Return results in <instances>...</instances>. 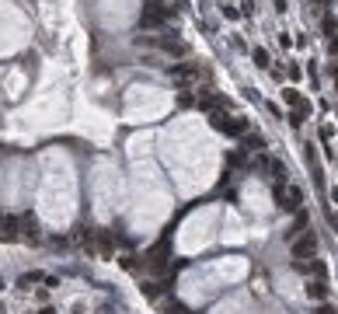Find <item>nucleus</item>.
I'll return each mask as SVG.
<instances>
[{"instance_id": "6e6552de", "label": "nucleus", "mask_w": 338, "mask_h": 314, "mask_svg": "<svg viewBox=\"0 0 338 314\" xmlns=\"http://www.w3.org/2000/svg\"><path fill=\"white\" fill-rule=\"evenodd\" d=\"M262 150H265V136L262 133H244L241 154H262Z\"/></svg>"}, {"instance_id": "5701e85b", "label": "nucleus", "mask_w": 338, "mask_h": 314, "mask_svg": "<svg viewBox=\"0 0 338 314\" xmlns=\"http://www.w3.org/2000/svg\"><path fill=\"white\" fill-rule=\"evenodd\" d=\"M223 18H230V21H237V18H241V11H237V7H223Z\"/></svg>"}, {"instance_id": "9d476101", "label": "nucleus", "mask_w": 338, "mask_h": 314, "mask_svg": "<svg viewBox=\"0 0 338 314\" xmlns=\"http://www.w3.org/2000/svg\"><path fill=\"white\" fill-rule=\"evenodd\" d=\"M303 276H314V279H324V276H328V265H324L321 258H310V262L303 265Z\"/></svg>"}, {"instance_id": "393cba45", "label": "nucleus", "mask_w": 338, "mask_h": 314, "mask_svg": "<svg viewBox=\"0 0 338 314\" xmlns=\"http://www.w3.org/2000/svg\"><path fill=\"white\" fill-rule=\"evenodd\" d=\"M272 4H275V11H279V14H286V11H289V0H272Z\"/></svg>"}, {"instance_id": "6ab92c4d", "label": "nucleus", "mask_w": 338, "mask_h": 314, "mask_svg": "<svg viewBox=\"0 0 338 314\" xmlns=\"http://www.w3.org/2000/svg\"><path fill=\"white\" fill-rule=\"evenodd\" d=\"M227 164H230V168L244 164V154H241V150H230V154H227Z\"/></svg>"}, {"instance_id": "dca6fc26", "label": "nucleus", "mask_w": 338, "mask_h": 314, "mask_svg": "<svg viewBox=\"0 0 338 314\" xmlns=\"http://www.w3.org/2000/svg\"><path fill=\"white\" fill-rule=\"evenodd\" d=\"M251 60H255V67H262V70L269 67V53H265L262 46H255V49H251Z\"/></svg>"}, {"instance_id": "9b49d317", "label": "nucleus", "mask_w": 338, "mask_h": 314, "mask_svg": "<svg viewBox=\"0 0 338 314\" xmlns=\"http://www.w3.org/2000/svg\"><path fill=\"white\" fill-rule=\"evenodd\" d=\"M286 175H289V171H286V164H282V161H272V164H269L272 185H286Z\"/></svg>"}, {"instance_id": "0eeeda50", "label": "nucleus", "mask_w": 338, "mask_h": 314, "mask_svg": "<svg viewBox=\"0 0 338 314\" xmlns=\"http://www.w3.org/2000/svg\"><path fill=\"white\" fill-rule=\"evenodd\" d=\"M307 297H310L314 304L328 300V297H331V286H328V279H314V283H307Z\"/></svg>"}, {"instance_id": "a878e982", "label": "nucleus", "mask_w": 338, "mask_h": 314, "mask_svg": "<svg viewBox=\"0 0 338 314\" xmlns=\"http://www.w3.org/2000/svg\"><path fill=\"white\" fill-rule=\"evenodd\" d=\"M39 314H56V307H42V311H39Z\"/></svg>"}, {"instance_id": "7ed1b4c3", "label": "nucleus", "mask_w": 338, "mask_h": 314, "mask_svg": "<svg viewBox=\"0 0 338 314\" xmlns=\"http://www.w3.org/2000/svg\"><path fill=\"white\" fill-rule=\"evenodd\" d=\"M289 251H293V258H307V262L317 258V234L307 227L300 237H293V248H289Z\"/></svg>"}, {"instance_id": "f8f14e48", "label": "nucleus", "mask_w": 338, "mask_h": 314, "mask_svg": "<svg viewBox=\"0 0 338 314\" xmlns=\"http://www.w3.org/2000/svg\"><path fill=\"white\" fill-rule=\"evenodd\" d=\"M282 101H286L289 108H296V105L303 101V94H300V87H296V84H286V87H282Z\"/></svg>"}, {"instance_id": "4be33fe9", "label": "nucleus", "mask_w": 338, "mask_h": 314, "mask_svg": "<svg viewBox=\"0 0 338 314\" xmlns=\"http://www.w3.org/2000/svg\"><path fill=\"white\" fill-rule=\"evenodd\" d=\"M331 136H335V126H328V122H324V126H321V140H324V143H328V140H331Z\"/></svg>"}, {"instance_id": "a211bd4d", "label": "nucleus", "mask_w": 338, "mask_h": 314, "mask_svg": "<svg viewBox=\"0 0 338 314\" xmlns=\"http://www.w3.org/2000/svg\"><path fill=\"white\" fill-rule=\"evenodd\" d=\"M310 314H338V307H335V304H328V300H321Z\"/></svg>"}, {"instance_id": "412c9836", "label": "nucleus", "mask_w": 338, "mask_h": 314, "mask_svg": "<svg viewBox=\"0 0 338 314\" xmlns=\"http://www.w3.org/2000/svg\"><path fill=\"white\" fill-rule=\"evenodd\" d=\"M300 74H303L300 63H289V67H286V77H289V80H300Z\"/></svg>"}, {"instance_id": "1a4fd4ad", "label": "nucleus", "mask_w": 338, "mask_h": 314, "mask_svg": "<svg viewBox=\"0 0 338 314\" xmlns=\"http://www.w3.org/2000/svg\"><path fill=\"white\" fill-rule=\"evenodd\" d=\"M307 227H310V217H307L303 210H296V220L289 224V231H286V241H293V237H300V234H303V231H307Z\"/></svg>"}, {"instance_id": "f3484780", "label": "nucleus", "mask_w": 338, "mask_h": 314, "mask_svg": "<svg viewBox=\"0 0 338 314\" xmlns=\"http://www.w3.org/2000/svg\"><path fill=\"white\" fill-rule=\"evenodd\" d=\"M269 164H272V157L265 154V150H262V154H255V161H251V168H255V171H269Z\"/></svg>"}, {"instance_id": "2eb2a0df", "label": "nucleus", "mask_w": 338, "mask_h": 314, "mask_svg": "<svg viewBox=\"0 0 338 314\" xmlns=\"http://www.w3.org/2000/svg\"><path fill=\"white\" fill-rule=\"evenodd\" d=\"M321 28H324V35H328V39H335V32H338V18H335V14H324Z\"/></svg>"}, {"instance_id": "f03ea898", "label": "nucleus", "mask_w": 338, "mask_h": 314, "mask_svg": "<svg viewBox=\"0 0 338 314\" xmlns=\"http://www.w3.org/2000/svg\"><path fill=\"white\" fill-rule=\"evenodd\" d=\"M209 126L216 129V133H223V136H244L248 133V119H241V115H223V112H213L209 115Z\"/></svg>"}, {"instance_id": "ddd939ff", "label": "nucleus", "mask_w": 338, "mask_h": 314, "mask_svg": "<svg viewBox=\"0 0 338 314\" xmlns=\"http://www.w3.org/2000/svg\"><path fill=\"white\" fill-rule=\"evenodd\" d=\"M21 234L25 237H39V224H35L32 213H21Z\"/></svg>"}, {"instance_id": "aec40b11", "label": "nucleus", "mask_w": 338, "mask_h": 314, "mask_svg": "<svg viewBox=\"0 0 338 314\" xmlns=\"http://www.w3.org/2000/svg\"><path fill=\"white\" fill-rule=\"evenodd\" d=\"M255 14V0H241V18H251Z\"/></svg>"}, {"instance_id": "f257e3e1", "label": "nucleus", "mask_w": 338, "mask_h": 314, "mask_svg": "<svg viewBox=\"0 0 338 314\" xmlns=\"http://www.w3.org/2000/svg\"><path fill=\"white\" fill-rule=\"evenodd\" d=\"M272 199L282 213L303 210V189H296V185H272Z\"/></svg>"}, {"instance_id": "39448f33", "label": "nucleus", "mask_w": 338, "mask_h": 314, "mask_svg": "<svg viewBox=\"0 0 338 314\" xmlns=\"http://www.w3.org/2000/svg\"><path fill=\"white\" fill-rule=\"evenodd\" d=\"M164 21H167V7H164L160 0L146 4V11L139 14V28H157V25H164Z\"/></svg>"}, {"instance_id": "423d86ee", "label": "nucleus", "mask_w": 338, "mask_h": 314, "mask_svg": "<svg viewBox=\"0 0 338 314\" xmlns=\"http://www.w3.org/2000/svg\"><path fill=\"white\" fill-rule=\"evenodd\" d=\"M310 115H314V105H310V101L303 98V101H300L296 108H289V126H293V129H300V126H303V122H307Z\"/></svg>"}, {"instance_id": "bb28decb", "label": "nucleus", "mask_w": 338, "mask_h": 314, "mask_svg": "<svg viewBox=\"0 0 338 314\" xmlns=\"http://www.w3.org/2000/svg\"><path fill=\"white\" fill-rule=\"evenodd\" d=\"M317 4H321V7H324V4H331V0H317Z\"/></svg>"}, {"instance_id": "cd10ccee", "label": "nucleus", "mask_w": 338, "mask_h": 314, "mask_svg": "<svg viewBox=\"0 0 338 314\" xmlns=\"http://www.w3.org/2000/svg\"><path fill=\"white\" fill-rule=\"evenodd\" d=\"M0 227H4V213H0Z\"/></svg>"}, {"instance_id": "b1692460", "label": "nucleus", "mask_w": 338, "mask_h": 314, "mask_svg": "<svg viewBox=\"0 0 338 314\" xmlns=\"http://www.w3.org/2000/svg\"><path fill=\"white\" fill-rule=\"evenodd\" d=\"M328 224H331V231L338 234V213H335V210H328Z\"/></svg>"}, {"instance_id": "20e7f679", "label": "nucleus", "mask_w": 338, "mask_h": 314, "mask_svg": "<svg viewBox=\"0 0 338 314\" xmlns=\"http://www.w3.org/2000/svg\"><path fill=\"white\" fill-rule=\"evenodd\" d=\"M167 74L178 80V84H192V80L203 77V67H199L196 60H185V63H175V67H167Z\"/></svg>"}, {"instance_id": "4468645a", "label": "nucleus", "mask_w": 338, "mask_h": 314, "mask_svg": "<svg viewBox=\"0 0 338 314\" xmlns=\"http://www.w3.org/2000/svg\"><path fill=\"white\" fill-rule=\"evenodd\" d=\"M46 276L42 272H25V276H18V290H28V286H35V283H42Z\"/></svg>"}]
</instances>
